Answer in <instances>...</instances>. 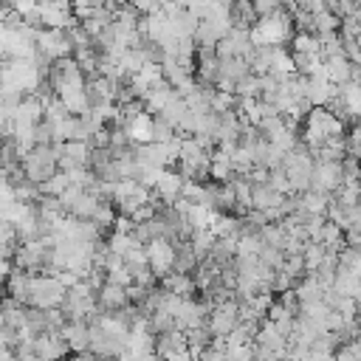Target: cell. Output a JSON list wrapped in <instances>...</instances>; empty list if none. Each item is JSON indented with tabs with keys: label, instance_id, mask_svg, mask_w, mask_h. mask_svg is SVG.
I'll use <instances>...</instances> for the list:
<instances>
[{
	"label": "cell",
	"instance_id": "obj_1",
	"mask_svg": "<svg viewBox=\"0 0 361 361\" xmlns=\"http://www.w3.org/2000/svg\"><path fill=\"white\" fill-rule=\"evenodd\" d=\"M20 166H23V172H25V178H28L31 183L42 186L54 172H59V164H56V144H51V147H37V144H34L31 149L23 152Z\"/></svg>",
	"mask_w": 361,
	"mask_h": 361
},
{
	"label": "cell",
	"instance_id": "obj_16",
	"mask_svg": "<svg viewBox=\"0 0 361 361\" xmlns=\"http://www.w3.org/2000/svg\"><path fill=\"white\" fill-rule=\"evenodd\" d=\"M3 186H6V178H3V172H0V189H3Z\"/></svg>",
	"mask_w": 361,
	"mask_h": 361
},
{
	"label": "cell",
	"instance_id": "obj_4",
	"mask_svg": "<svg viewBox=\"0 0 361 361\" xmlns=\"http://www.w3.org/2000/svg\"><path fill=\"white\" fill-rule=\"evenodd\" d=\"M31 353L39 361H62L71 350H68V341L62 338L59 330H45V333H37L31 338Z\"/></svg>",
	"mask_w": 361,
	"mask_h": 361
},
{
	"label": "cell",
	"instance_id": "obj_5",
	"mask_svg": "<svg viewBox=\"0 0 361 361\" xmlns=\"http://www.w3.org/2000/svg\"><path fill=\"white\" fill-rule=\"evenodd\" d=\"M144 257H147V268L155 274V279L166 276L172 271V257H175V245L169 240H152L144 245Z\"/></svg>",
	"mask_w": 361,
	"mask_h": 361
},
{
	"label": "cell",
	"instance_id": "obj_2",
	"mask_svg": "<svg viewBox=\"0 0 361 361\" xmlns=\"http://www.w3.org/2000/svg\"><path fill=\"white\" fill-rule=\"evenodd\" d=\"M65 288L56 282L51 274H31L28 279V302L25 307H39V310H54L62 305Z\"/></svg>",
	"mask_w": 361,
	"mask_h": 361
},
{
	"label": "cell",
	"instance_id": "obj_10",
	"mask_svg": "<svg viewBox=\"0 0 361 361\" xmlns=\"http://www.w3.org/2000/svg\"><path fill=\"white\" fill-rule=\"evenodd\" d=\"M59 333L68 341L71 353H87V324L85 322H65Z\"/></svg>",
	"mask_w": 361,
	"mask_h": 361
},
{
	"label": "cell",
	"instance_id": "obj_11",
	"mask_svg": "<svg viewBox=\"0 0 361 361\" xmlns=\"http://www.w3.org/2000/svg\"><path fill=\"white\" fill-rule=\"evenodd\" d=\"M197 268V257L189 243H175V257H172V271L175 274H192Z\"/></svg>",
	"mask_w": 361,
	"mask_h": 361
},
{
	"label": "cell",
	"instance_id": "obj_9",
	"mask_svg": "<svg viewBox=\"0 0 361 361\" xmlns=\"http://www.w3.org/2000/svg\"><path fill=\"white\" fill-rule=\"evenodd\" d=\"M282 200H285V195L274 192L268 183L251 186V209H257V212H271V209L282 206Z\"/></svg>",
	"mask_w": 361,
	"mask_h": 361
},
{
	"label": "cell",
	"instance_id": "obj_6",
	"mask_svg": "<svg viewBox=\"0 0 361 361\" xmlns=\"http://www.w3.org/2000/svg\"><path fill=\"white\" fill-rule=\"evenodd\" d=\"M203 322H206V310L200 307V302L195 296L178 302V307H175V330L186 333V330L203 327Z\"/></svg>",
	"mask_w": 361,
	"mask_h": 361
},
{
	"label": "cell",
	"instance_id": "obj_13",
	"mask_svg": "<svg viewBox=\"0 0 361 361\" xmlns=\"http://www.w3.org/2000/svg\"><path fill=\"white\" fill-rule=\"evenodd\" d=\"M183 336H186V350H189L195 358H197V355H200V353H203V350L212 344V336H209V330H206V327H195V330H186Z\"/></svg>",
	"mask_w": 361,
	"mask_h": 361
},
{
	"label": "cell",
	"instance_id": "obj_14",
	"mask_svg": "<svg viewBox=\"0 0 361 361\" xmlns=\"http://www.w3.org/2000/svg\"><path fill=\"white\" fill-rule=\"evenodd\" d=\"M71 183H68V175L65 172H54L42 186H39V195H51V197H59L65 189H68Z\"/></svg>",
	"mask_w": 361,
	"mask_h": 361
},
{
	"label": "cell",
	"instance_id": "obj_7",
	"mask_svg": "<svg viewBox=\"0 0 361 361\" xmlns=\"http://www.w3.org/2000/svg\"><path fill=\"white\" fill-rule=\"evenodd\" d=\"M127 305H130V299H127V290L121 285L104 282L96 290V307H99V313H116V310H121Z\"/></svg>",
	"mask_w": 361,
	"mask_h": 361
},
{
	"label": "cell",
	"instance_id": "obj_15",
	"mask_svg": "<svg viewBox=\"0 0 361 361\" xmlns=\"http://www.w3.org/2000/svg\"><path fill=\"white\" fill-rule=\"evenodd\" d=\"M62 361H96L90 353H68Z\"/></svg>",
	"mask_w": 361,
	"mask_h": 361
},
{
	"label": "cell",
	"instance_id": "obj_8",
	"mask_svg": "<svg viewBox=\"0 0 361 361\" xmlns=\"http://www.w3.org/2000/svg\"><path fill=\"white\" fill-rule=\"evenodd\" d=\"M158 288H164L166 293H172V296H178V299H192V296L197 293L192 276H189V274H175V271H169L166 276H161V279H158Z\"/></svg>",
	"mask_w": 361,
	"mask_h": 361
},
{
	"label": "cell",
	"instance_id": "obj_12",
	"mask_svg": "<svg viewBox=\"0 0 361 361\" xmlns=\"http://www.w3.org/2000/svg\"><path fill=\"white\" fill-rule=\"evenodd\" d=\"M327 257V248L322 243H305L302 248V265H305V274H313Z\"/></svg>",
	"mask_w": 361,
	"mask_h": 361
},
{
	"label": "cell",
	"instance_id": "obj_3",
	"mask_svg": "<svg viewBox=\"0 0 361 361\" xmlns=\"http://www.w3.org/2000/svg\"><path fill=\"white\" fill-rule=\"evenodd\" d=\"M237 324H240L237 296H231V299L220 302L217 307H212V310L206 313V322H203V327L209 330V336H212V338H226Z\"/></svg>",
	"mask_w": 361,
	"mask_h": 361
}]
</instances>
